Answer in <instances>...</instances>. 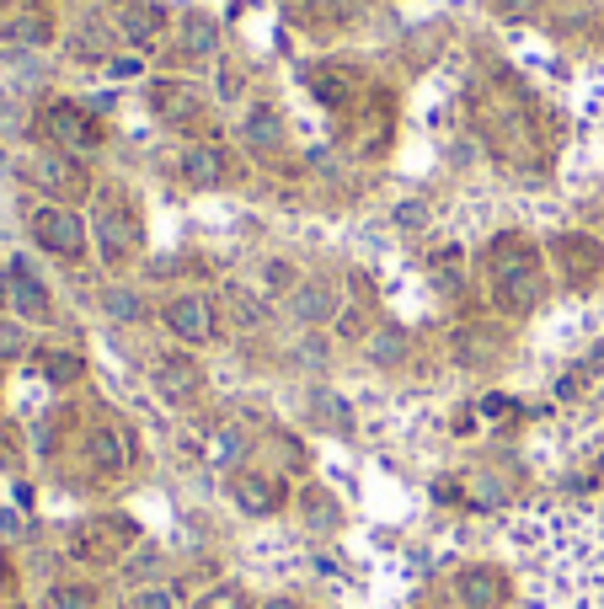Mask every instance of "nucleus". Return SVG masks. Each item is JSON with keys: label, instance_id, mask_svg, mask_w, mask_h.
I'll use <instances>...</instances> for the list:
<instances>
[{"label": "nucleus", "instance_id": "33", "mask_svg": "<svg viewBox=\"0 0 604 609\" xmlns=\"http://www.w3.org/2000/svg\"><path fill=\"white\" fill-rule=\"evenodd\" d=\"M262 609H300V604H294V599H268Z\"/></svg>", "mask_w": 604, "mask_h": 609}, {"label": "nucleus", "instance_id": "24", "mask_svg": "<svg viewBox=\"0 0 604 609\" xmlns=\"http://www.w3.org/2000/svg\"><path fill=\"white\" fill-rule=\"evenodd\" d=\"M134 609H182V593L177 588H139Z\"/></svg>", "mask_w": 604, "mask_h": 609}, {"label": "nucleus", "instance_id": "28", "mask_svg": "<svg viewBox=\"0 0 604 609\" xmlns=\"http://www.w3.org/2000/svg\"><path fill=\"white\" fill-rule=\"evenodd\" d=\"M0 465H17V433H11V423H0Z\"/></svg>", "mask_w": 604, "mask_h": 609}, {"label": "nucleus", "instance_id": "23", "mask_svg": "<svg viewBox=\"0 0 604 609\" xmlns=\"http://www.w3.org/2000/svg\"><path fill=\"white\" fill-rule=\"evenodd\" d=\"M107 316H113V321H139V316H145V305H139L134 289H107Z\"/></svg>", "mask_w": 604, "mask_h": 609}, {"label": "nucleus", "instance_id": "30", "mask_svg": "<svg viewBox=\"0 0 604 609\" xmlns=\"http://www.w3.org/2000/svg\"><path fill=\"white\" fill-rule=\"evenodd\" d=\"M311 519H316V524H332V503H327L321 492H311Z\"/></svg>", "mask_w": 604, "mask_h": 609}, {"label": "nucleus", "instance_id": "6", "mask_svg": "<svg viewBox=\"0 0 604 609\" xmlns=\"http://www.w3.org/2000/svg\"><path fill=\"white\" fill-rule=\"evenodd\" d=\"M43 129H49V139L59 150H70V155H86V150H97L102 145V123L86 113L81 102H49L43 107Z\"/></svg>", "mask_w": 604, "mask_h": 609}, {"label": "nucleus", "instance_id": "14", "mask_svg": "<svg viewBox=\"0 0 604 609\" xmlns=\"http://www.w3.org/2000/svg\"><path fill=\"white\" fill-rule=\"evenodd\" d=\"M230 497H236L241 513L268 519V513L284 508V481L268 476V471H236V476H230Z\"/></svg>", "mask_w": 604, "mask_h": 609}, {"label": "nucleus", "instance_id": "25", "mask_svg": "<svg viewBox=\"0 0 604 609\" xmlns=\"http://www.w3.org/2000/svg\"><path fill=\"white\" fill-rule=\"evenodd\" d=\"M11 33H17L22 43H43V38H49V17H22Z\"/></svg>", "mask_w": 604, "mask_h": 609}, {"label": "nucleus", "instance_id": "22", "mask_svg": "<svg viewBox=\"0 0 604 609\" xmlns=\"http://www.w3.org/2000/svg\"><path fill=\"white\" fill-rule=\"evenodd\" d=\"M97 588L91 583H54L49 588V609H97Z\"/></svg>", "mask_w": 604, "mask_h": 609}, {"label": "nucleus", "instance_id": "32", "mask_svg": "<svg viewBox=\"0 0 604 609\" xmlns=\"http://www.w3.org/2000/svg\"><path fill=\"white\" fill-rule=\"evenodd\" d=\"M107 70H113V75H139V59H134V54H129V59H113Z\"/></svg>", "mask_w": 604, "mask_h": 609}, {"label": "nucleus", "instance_id": "31", "mask_svg": "<svg viewBox=\"0 0 604 609\" xmlns=\"http://www.w3.org/2000/svg\"><path fill=\"white\" fill-rule=\"evenodd\" d=\"M508 406H514V401H508V396H487V401H482V412H487V417H503Z\"/></svg>", "mask_w": 604, "mask_h": 609}, {"label": "nucleus", "instance_id": "11", "mask_svg": "<svg viewBox=\"0 0 604 609\" xmlns=\"http://www.w3.org/2000/svg\"><path fill=\"white\" fill-rule=\"evenodd\" d=\"M455 593L466 609H508V599H514V583H508L503 567H466L455 577Z\"/></svg>", "mask_w": 604, "mask_h": 609}, {"label": "nucleus", "instance_id": "29", "mask_svg": "<svg viewBox=\"0 0 604 609\" xmlns=\"http://www.w3.org/2000/svg\"><path fill=\"white\" fill-rule=\"evenodd\" d=\"M241 91V70L236 65H220V97H236Z\"/></svg>", "mask_w": 604, "mask_h": 609}, {"label": "nucleus", "instance_id": "1", "mask_svg": "<svg viewBox=\"0 0 604 609\" xmlns=\"http://www.w3.org/2000/svg\"><path fill=\"white\" fill-rule=\"evenodd\" d=\"M487 273H492V294H498L503 310H524L540 305V294H546V273H540V252L530 246V236H498L487 252Z\"/></svg>", "mask_w": 604, "mask_h": 609}, {"label": "nucleus", "instance_id": "34", "mask_svg": "<svg viewBox=\"0 0 604 609\" xmlns=\"http://www.w3.org/2000/svg\"><path fill=\"white\" fill-rule=\"evenodd\" d=\"M599 481H604V460H599Z\"/></svg>", "mask_w": 604, "mask_h": 609}, {"label": "nucleus", "instance_id": "12", "mask_svg": "<svg viewBox=\"0 0 604 609\" xmlns=\"http://www.w3.org/2000/svg\"><path fill=\"white\" fill-rule=\"evenodd\" d=\"M166 332L177 342H188V348H204V342H214V305L204 294H177L166 305Z\"/></svg>", "mask_w": 604, "mask_h": 609}, {"label": "nucleus", "instance_id": "2", "mask_svg": "<svg viewBox=\"0 0 604 609\" xmlns=\"http://www.w3.org/2000/svg\"><path fill=\"white\" fill-rule=\"evenodd\" d=\"M91 230H97V252L123 268L139 252V209L123 187H102L97 193V214H91Z\"/></svg>", "mask_w": 604, "mask_h": 609}, {"label": "nucleus", "instance_id": "15", "mask_svg": "<svg viewBox=\"0 0 604 609\" xmlns=\"http://www.w3.org/2000/svg\"><path fill=\"white\" fill-rule=\"evenodd\" d=\"M305 86L316 91L321 102L332 107V113H343V107H353L359 102V70L353 65H305Z\"/></svg>", "mask_w": 604, "mask_h": 609}, {"label": "nucleus", "instance_id": "4", "mask_svg": "<svg viewBox=\"0 0 604 609\" xmlns=\"http://www.w3.org/2000/svg\"><path fill=\"white\" fill-rule=\"evenodd\" d=\"M551 262H556V278L583 294L604 278V241L588 236V230H567V236L551 241Z\"/></svg>", "mask_w": 604, "mask_h": 609}, {"label": "nucleus", "instance_id": "8", "mask_svg": "<svg viewBox=\"0 0 604 609\" xmlns=\"http://www.w3.org/2000/svg\"><path fill=\"white\" fill-rule=\"evenodd\" d=\"M150 107H156V118L161 123H172V129H193V134H209V123H204V97L188 86V81H156L150 86Z\"/></svg>", "mask_w": 604, "mask_h": 609}, {"label": "nucleus", "instance_id": "7", "mask_svg": "<svg viewBox=\"0 0 604 609\" xmlns=\"http://www.w3.org/2000/svg\"><path fill=\"white\" fill-rule=\"evenodd\" d=\"M0 284H6V305L17 310L22 321H49V316H54L49 284L33 273V262H27V257H11L6 273H0Z\"/></svg>", "mask_w": 604, "mask_h": 609}, {"label": "nucleus", "instance_id": "27", "mask_svg": "<svg viewBox=\"0 0 604 609\" xmlns=\"http://www.w3.org/2000/svg\"><path fill=\"white\" fill-rule=\"evenodd\" d=\"M22 353V326H0V358H17Z\"/></svg>", "mask_w": 604, "mask_h": 609}, {"label": "nucleus", "instance_id": "9", "mask_svg": "<svg viewBox=\"0 0 604 609\" xmlns=\"http://www.w3.org/2000/svg\"><path fill=\"white\" fill-rule=\"evenodd\" d=\"M81 455H86V465L97 476H123L129 460H134V439L123 428H113V423H91L81 433Z\"/></svg>", "mask_w": 604, "mask_h": 609}, {"label": "nucleus", "instance_id": "16", "mask_svg": "<svg viewBox=\"0 0 604 609\" xmlns=\"http://www.w3.org/2000/svg\"><path fill=\"white\" fill-rule=\"evenodd\" d=\"M182 177H188L193 187H220L230 182V155L220 150V139H193L188 150H182Z\"/></svg>", "mask_w": 604, "mask_h": 609}, {"label": "nucleus", "instance_id": "17", "mask_svg": "<svg viewBox=\"0 0 604 609\" xmlns=\"http://www.w3.org/2000/svg\"><path fill=\"white\" fill-rule=\"evenodd\" d=\"M198 390H204V369L193 358H161L156 364V396L172 406H188Z\"/></svg>", "mask_w": 604, "mask_h": 609}, {"label": "nucleus", "instance_id": "26", "mask_svg": "<svg viewBox=\"0 0 604 609\" xmlns=\"http://www.w3.org/2000/svg\"><path fill=\"white\" fill-rule=\"evenodd\" d=\"M401 353H407V342H401V332H380V342H375V358H380V364H396Z\"/></svg>", "mask_w": 604, "mask_h": 609}, {"label": "nucleus", "instance_id": "20", "mask_svg": "<svg viewBox=\"0 0 604 609\" xmlns=\"http://www.w3.org/2000/svg\"><path fill=\"white\" fill-rule=\"evenodd\" d=\"M38 374L49 385H75V380H86V358L81 353H65V348H43L38 353Z\"/></svg>", "mask_w": 604, "mask_h": 609}, {"label": "nucleus", "instance_id": "3", "mask_svg": "<svg viewBox=\"0 0 604 609\" xmlns=\"http://www.w3.org/2000/svg\"><path fill=\"white\" fill-rule=\"evenodd\" d=\"M134 540H139L134 519H123V513H97V519L75 524L70 556H75V561H91V567H113V561L129 556Z\"/></svg>", "mask_w": 604, "mask_h": 609}, {"label": "nucleus", "instance_id": "21", "mask_svg": "<svg viewBox=\"0 0 604 609\" xmlns=\"http://www.w3.org/2000/svg\"><path fill=\"white\" fill-rule=\"evenodd\" d=\"M214 22L204 17V11H188L182 17V54H193V59H204V54H214Z\"/></svg>", "mask_w": 604, "mask_h": 609}, {"label": "nucleus", "instance_id": "13", "mask_svg": "<svg viewBox=\"0 0 604 609\" xmlns=\"http://www.w3.org/2000/svg\"><path fill=\"white\" fill-rule=\"evenodd\" d=\"M503 353H508V337H503V326H492V321H471L455 332V358L466 369H498Z\"/></svg>", "mask_w": 604, "mask_h": 609}, {"label": "nucleus", "instance_id": "19", "mask_svg": "<svg viewBox=\"0 0 604 609\" xmlns=\"http://www.w3.org/2000/svg\"><path fill=\"white\" fill-rule=\"evenodd\" d=\"M241 134H246V145H252L257 155L284 150V118H278V107H273V102H252V107H246Z\"/></svg>", "mask_w": 604, "mask_h": 609}, {"label": "nucleus", "instance_id": "5", "mask_svg": "<svg viewBox=\"0 0 604 609\" xmlns=\"http://www.w3.org/2000/svg\"><path fill=\"white\" fill-rule=\"evenodd\" d=\"M27 225H33V241H38L49 257H59V262H81V257H86V220H81L75 209L38 203V209L27 214Z\"/></svg>", "mask_w": 604, "mask_h": 609}, {"label": "nucleus", "instance_id": "10", "mask_svg": "<svg viewBox=\"0 0 604 609\" xmlns=\"http://www.w3.org/2000/svg\"><path fill=\"white\" fill-rule=\"evenodd\" d=\"M33 177H38L43 193H54V198H86V193H91V171L81 166V155H70V150L38 155Z\"/></svg>", "mask_w": 604, "mask_h": 609}, {"label": "nucleus", "instance_id": "18", "mask_svg": "<svg viewBox=\"0 0 604 609\" xmlns=\"http://www.w3.org/2000/svg\"><path fill=\"white\" fill-rule=\"evenodd\" d=\"M118 33L134 43V49H156L161 33H166V11L156 0H134V6L118 11Z\"/></svg>", "mask_w": 604, "mask_h": 609}]
</instances>
